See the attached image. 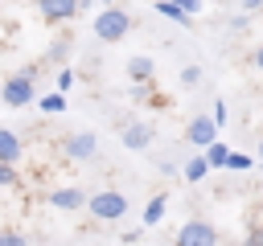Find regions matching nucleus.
Returning <instances> with one entry per match:
<instances>
[{
	"mask_svg": "<svg viewBox=\"0 0 263 246\" xmlns=\"http://www.w3.org/2000/svg\"><path fill=\"white\" fill-rule=\"evenodd\" d=\"M181 176H185L189 184L205 180V176H210V164H205V156H201V152H197V156H189V160H185V168H181Z\"/></svg>",
	"mask_w": 263,
	"mask_h": 246,
	"instance_id": "nucleus-13",
	"label": "nucleus"
},
{
	"mask_svg": "<svg viewBox=\"0 0 263 246\" xmlns=\"http://www.w3.org/2000/svg\"><path fill=\"white\" fill-rule=\"evenodd\" d=\"M156 12H160L164 20H173V25H181V29H189V25H193V16H185L173 0H156Z\"/></svg>",
	"mask_w": 263,
	"mask_h": 246,
	"instance_id": "nucleus-15",
	"label": "nucleus"
},
{
	"mask_svg": "<svg viewBox=\"0 0 263 246\" xmlns=\"http://www.w3.org/2000/svg\"><path fill=\"white\" fill-rule=\"evenodd\" d=\"M173 242H177V246H218V230H214L210 221H201V217H189V221L177 230Z\"/></svg>",
	"mask_w": 263,
	"mask_h": 246,
	"instance_id": "nucleus-4",
	"label": "nucleus"
},
{
	"mask_svg": "<svg viewBox=\"0 0 263 246\" xmlns=\"http://www.w3.org/2000/svg\"><path fill=\"white\" fill-rule=\"evenodd\" d=\"M16 176H21V172H16V164H4V160H0V189H12V184H16Z\"/></svg>",
	"mask_w": 263,
	"mask_h": 246,
	"instance_id": "nucleus-18",
	"label": "nucleus"
},
{
	"mask_svg": "<svg viewBox=\"0 0 263 246\" xmlns=\"http://www.w3.org/2000/svg\"><path fill=\"white\" fill-rule=\"evenodd\" d=\"M127 29H132V16H127L123 8H115V4H103V8H99V16H95V37H99V41L115 45V41L127 37Z\"/></svg>",
	"mask_w": 263,
	"mask_h": 246,
	"instance_id": "nucleus-1",
	"label": "nucleus"
},
{
	"mask_svg": "<svg viewBox=\"0 0 263 246\" xmlns=\"http://www.w3.org/2000/svg\"><path fill=\"white\" fill-rule=\"evenodd\" d=\"M242 246H263V225H247V238Z\"/></svg>",
	"mask_w": 263,
	"mask_h": 246,
	"instance_id": "nucleus-22",
	"label": "nucleus"
},
{
	"mask_svg": "<svg viewBox=\"0 0 263 246\" xmlns=\"http://www.w3.org/2000/svg\"><path fill=\"white\" fill-rule=\"evenodd\" d=\"M70 86H74V70H70V66H62V70H58V90L66 94Z\"/></svg>",
	"mask_w": 263,
	"mask_h": 246,
	"instance_id": "nucleus-21",
	"label": "nucleus"
},
{
	"mask_svg": "<svg viewBox=\"0 0 263 246\" xmlns=\"http://www.w3.org/2000/svg\"><path fill=\"white\" fill-rule=\"evenodd\" d=\"M164 209H168V197L164 193H156L148 205H144V213H140V221H144V230H152V225H160V217H164Z\"/></svg>",
	"mask_w": 263,
	"mask_h": 246,
	"instance_id": "nucleus-12",
	"label": "nucleus"
},
{
	"mask_svg": "<svg viewBox=\"0 0 263 246\" xmlns=\"http://www.w3.org/2000/svg\"><path fill=\"white\" fill-rule=\"evenodd\" d=\"M95 4H115V0H95Z\"/></svg>",
	"mask_w": 263,
	"mask_h": 246,
	"instance_id": "nucleus-30",
	"label": "nucleus"
},
{
	"mask_svg": "<svg viewBox=\"0 0 263 246\" xmlns=\"http://www.w3.org/2000/svg\"><path fill=\"white\" fill-rule=\"evenodd\" d=\"M185 139L201 152V148H210V144L218 139V123H214L210 115H193V119L185 123Z\"/></svg>",
	"mask_w": 263,
	"mask_h": 246,
	"instance_id": "nucleus-5",
	"label": "nucleus"
},
{
	"mask_svg": "<svg viewBox=\"0 0 263 246\" xmlns=\"http://www.w3.org/2000/svg\"><path fill=\"white\" fill-rule=\"evenodd\" d=\"M66 53H70V45H66V41H58V45L49 49V57H53V61H66Z\"/></svg>",
	"mask_w": 263,
	"mask_h": 246,
	"instance_id": "nucleus-25",
	"label": "nucleus"
},
{
	"mask_svg": "<svg viewBox=\"0 0 263 246\" xmlns=\"http://www.w3.org/2000/svg\"><path fill=\"white\" fill-rule=\"evenodd\" d=\"M0 246H29V238L16 230H0Z\"/></svg>",
	"mask_w": 263,
	"mask_h": 246,
	"instance_id": "nucleus-20",
	"label": "nucleus"
},
{
	"mask_svg": "<svg viewBox=\"0 0 263 246\" xmlns=\"http://www.w3.org/2000/svg\"><path fill=\"white\" fill-rule=\"evenodd\" d=\"M37 12L49 25H66V20L78 16V0H37Z\"/></svg>",
	"mask_w": 263,
	"mask_h": 246,
	"instance_id": "nucleus-7",
	"label": "nucleus"
},
{
	"mask_svg": "<svg viewBox=\"0 0 263 246\" xmlns=\"http://www.w3.org/2000/svg\"><path fill=\"white\" fill-rule=\"evenodd\" d=\"M238 8H242V12H259V8H263V0H238Z\"/></svg>",
	"mask_w": 263,
	"mask_h": 246,
	"instance_id": "nucleus-27",
	"label": "nucleus"
},
{
	"mask_svg": "<svg viewBox=\"0 0 263 246\" xmlns=\"http://www.w3.org/2000/svg\"><path fill=\"white\" fill-rule=\"evenodd\" d=\"M0 98H4V107H29V102L37 98V90H33V70L8 74L4 86H0Z\"/></svg>",
	"mask_w": 263,
	"mask_h": 246,
	"instance_id": "nucleus-3",
	"label": "nucleus"
},
{
	"mask_svg": "<svg viewBox=\"0 0 263 246\" xmlns=\"http://www.w3.org/2000/svg\"><path fill=\"white\" fill-rule=\"evenodd\" d=\"M242 168H251V156H242V152H230V156H226V172H242Z\"/></svg>",
	"mask_w": 263,
	"mask_h": 246,
	"instance_id": "nucleus-17",
	"label": "nucleus"
},
{
	"mask_svg": "<svg viewBox=\"0 0 263 246\" xmlns=\"http://www.w3.org/2000/svg\"><path fill=\"white\" fill-rule=\"evenodd\" d=\"M197 82H201V66H185V70H181V86L189 90V86H197Z\"/></svg>",
	"mask_w": 263,
	"mask_h": 246,
	"instance_id": "nucleus-19",
	"label": "nucleus"
},
{
	"mask_svg": "<svg viewBox=\"0 0 263 246\" xmlns=\"http://www.w3.org/2000/svg\"><path fill=\"white\" fill-rule=\"evenodd\" d=\"M62 152H66L70 160H90V156L99 152V139H95V131H74V135L62 139Z\"/></svg>",
	"mask_w": 263,
	"mask_h": 246,
	"instance_id": "nucleus-6",
	"label": "nucleus"
},
{
	"mask_svg": "<svg viewBox=\"0 0 263 246\" xmlns=\"http://www.w3.org/2000/svg\"><path fill=\"white\" fill-rule=\"evenodd\" d=\"M173 4H177L185 16H197V12H201V0H173Z\"/></svg>",
	"mask_w": 263,
	"mask_h": 246,
	"instance_id": "nucleus-23",
	"label": "nucleus"
},
{
	"mask_svg": "<svg viewBox=\"0 0 263 246\" xmlns=\"http://www.w3.org/2000/svg\"><path fill=\"white\" fill-rule=\"evenodd\" d=\"M152 74H156V61H152V57H144V53L127 57V78H132L136 86H152Z\"/></svg>",
	"mask_w": 263,
	"mask_h": 246,
	"instance_id": "nucleus-8",
	"label": "nucleus"
},
{
	"mask_svg": "<svg viewBox=\"0 0 263 246\" xmlns=\"http://www.w3.org/2000/svg\"><path fill=\"white\" fill-rule=\"evenodd\" d=\"M152 139H156V131L148 123H127L123 127V148H132V152H144Z\"/></svg>",
	"mask_w": 263,
	"mask_h": 246,
	"instance_id": "nucleus-9",
	"label": "nucleus"
},
{
	"mask_svg": "<svg viewBox=\"0 0 263 246\" xmlns=\"http://www.w3.org/2000/svg\"><path fill=\"white\" fill-rule=\"evenodd\" d=\"M86 209H90L95 221H119V217L127 213V197L115 193V189H99V193L86 197Z\"/></svg>",
	"mask_w": 263,
	"mask_h": 246,
	"instance_id": "nucleus-2",
	"label": "nucleus"
},
{
	"mask_svg": "<svg viewBox=\"0 0 263 246\" xmlns=\"http://www.w3.org/2000/svg\"><path fill=\"white\" fill-rule=\"evenodd\" d=\"M210 119H214L218 131H222V127H226V102H214V115H210Z\"/></svg>",
	"mask_w": 263,
	"mask_h": 246,
	"instance_id": "nucleus-24",
	"label": "nucleus"
},
{
	"mask_svg": "<svg viewBox=\"0 0 263 246\" xmlns=\"http://www.w3.org/2000/svg\"><path fill=\"white\" fill-rule=\"evenodd\" d=\"M21 139H16V131H8V127H0V160L4 164H21Z\"/></svg>",
	"mask_w": 263,
	"mask_h": 246,
	"instance_id": "nucleus-11",
	"label": "nucleus"
},
{
	"mask_svg": "<svg viewBox=\"0 0 263 246\" xmlns=\"http://www.w3.org/2000/svg\"><path fill=\"white\" fill-rule=\"evenodd\" d=\"M41 111H45V115H58V111H66V94H62V90H53V94H41Z\"/></svg>",
	"mask_w": 263,
	"mask_h": 246,
	"instance_id": "nucleus-16",
	"label": "nucleus"
},
{
	"mask_svg": "<svg viewBox=\"0 0 263 246\" xmlns=\"http://www.w3.org/2000/svg\"><path fill=\"white\" fill-rule=\"evenodd\" d=\"M247 16H251V12H238V16H230V29H234V33H242V29H247Z\"/></svg>",
	"mask_w": 263,
	"mask_h": 246,
	"instance_id": "nucleus-26",
	"label": "nucleus"
},
{
	"mask_svg": "<svg viewBox=\"0 0 263 246\" xmlns=\"http://www.w3.org/2000/svg\"><path fill=\"white\" fill-rule=\"evenodd\" d=\"M49 205H53V209H82L86 197H82V189L66 184V189H49Z\"/></svg>",
	"mask_w": 263,
	"mask_h": 246,
	"instance_id": "nucleus-10",
	"label": "nucleus"
},
{
	"mask_svg": "<svg viewBox=\"0 0 263 246\" xmlns=\"http://www.w3.org/2000/svg\"><path fill=\"white\" fill-rule=\"evenodd\" d=\"M259 164H263V139H259Z\"/></svg>",
	"mask_w": 263,
	"mask_h": 246,
	"instance_id": "nucleus-29",
	"label": "nucleus"
},
{
	"mask_svg": "<svg viewBox=\"0 0 263 246\" xmlns=\"http://www.w3.org/2000/svg\"><path fill=\"white\" fill-rule=\"evenodd\" d=\"M255 66H259V74H263V45L255 49Z\"/></svg>",
	"mask_w": 263,
	"mask_h": 246,
	"instance_id": "nucleus-28",
	"label": "nucleus"
},
{
	"mask_svg": "<svg viewBox=\"0 0 263 246\" xmlns=\"http://www.w3.org/2000/svg\"><path fill=\"white\" fill-rule=\"evenodd\" d=\"M0 4H4V0H0Z\"/></svg>",
	"mask_w": 263,
	"mask_h": 246,
	"instance_id": "nucleus-31",
	"label": "nucleus"
},
{
	"mask_svg": "<svg viewBox=\"0 0 263 246\" xmlns=\"http://www.w3.org/2000/svg\"><path fill=\"white\" fill-rule=\"evenodd\" d=\"M201 156H205V164H210V172H218V168H226V156H230V148H226L222 139H214L210 148H201Z\"/></svg>",
	"mask_w": 263,
	"mask_h": 246,
	"instance_id": "nucleus-14",
	"label": "nucleus"
}]
</instances>
